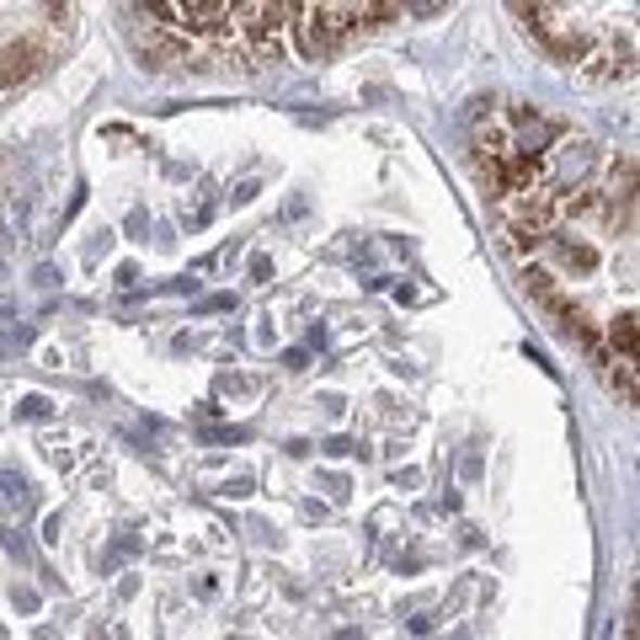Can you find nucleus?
I'll use <instances>...</instances> for the list:
<instances>
[{"instance_id": "2", "label": "nucleus", "mask_w": 640, "mask_h": 640, "mask_svg": "<svg viewBox=\"0 0 640 640\" xmlns=\"http://www.w3.org/2000/svg\"><path fill=\"white\" fill-rule=\"evenodd\" d=\"M38 64H43V49H33V43H11V49H0V91H11L16 80H27Z\"/></svg>"}, {"instance_id": "1", "label": "nucleus", "mask_w": 640, "mask_h": 640, "mask_svg": "<svg viewBox=\"0 0 640 640\" xmlns=\"http://www.w3.org/2000/svg\"><path fill=\"white\" fill-rule=\"evenodd\" d=\"M305 22L299 27V54L316 60V54H331L342 38H353L369 16H395V5H310V11H294Z\"/></svg>"}]
</instances>
